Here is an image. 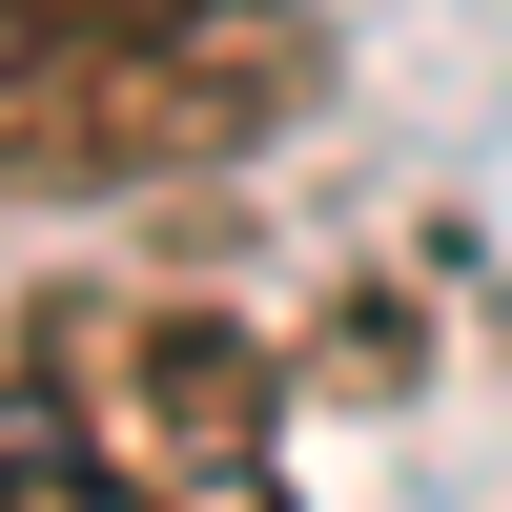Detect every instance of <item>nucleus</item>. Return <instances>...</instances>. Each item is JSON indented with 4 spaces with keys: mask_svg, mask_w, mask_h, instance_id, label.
<instances>
[{
    "mask_svg": "<svg viewBox=\"0 0 512 512\" xmlns=\"http://www.w3.org/2000/svg\"><path fill=\"white\" fill-rule=\"evenodd\" d=\"M308 82H328L308 0H103V21H62V41H0V205L226 164V144H267Z\"/></svg>",
    "mask_w": 512,
    "mask_h": 512,
    "instance_id": "obj_1",
    "label": "nucleus"
},
{
    "mask_svg": "<svg viewBox=\"0 0 512 512\" xmlns=\"http://www.w3.org/2000/svg\"><path fill=\"white\" fill-rule=\"evenodd\" d=\"M21 369L82 410L123 512H287V369L185 287H41Z\"/></svg>",
    "mask_w": 512,
    "mask_h": 512,
    "instance_id": "obj_2",
    "label": "nucleus"
},
{
    "mask_svg": "<svg viewBox=\"0 0 512 512\" xmlns=\"http://www.w3.org/2000/svg\"><path fill=\"white\" fill-rule=\"evenodd\" d=\"M0 512H123V472L82 451V410L41 390L21 349H0Z\"/></svg>",
    "mask_w": 512,
    "mask_h": 512,
    "instance_id": "obj_3",
    "label": "nucleus"
},
{
    "mask_svg": "<svg viewBox=\"0 0 512 512\" xmlns=\"http://www.w3.org/2000/svg\"><path fill=\"white\" fill-rule=\"evenodd\" d=\"M62 21H103V0H0V41H62Z\"/></svg>",
    "mask_w": 512,
    "mask_h": 512,
    "instance_id": "obj_4",
    "label": "nucleus"
}]
</instances>
